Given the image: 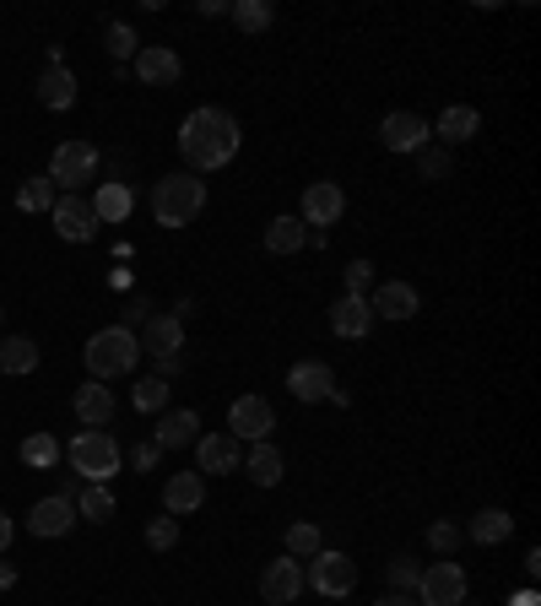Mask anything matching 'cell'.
<instances>
[{
	"label": "cell",
	"mask_w": 541,
	"mask_h": 606,
	"mask_svg": "<svg viewBox=\"0 0 541 606\" xmlns=\"http://www.w3.org/2000/svg\"><path fill=\"white\" fill-rule=\"evenodd\" d=\"M239 141H244L239 120H233L228 109L206 103V109H190L185 125H179V157H185V168L201 179V174H217L222 163L239 157Z\"/></svg>",
	"instance_id": "6da1fadb"
},
{
	"label": "cell",
	"mask_w": 541,
	"mask_h": 606,
	"mask_svg": "<svg viewBox=\"0 0 541 606\" xmlns=\"http://www.w3.org/2000/svg\"><path fill=\"white\" fill-rule=\"evenodd\" d=\"M81 357H87V374L109 385V379L131 374L135 363H141V341H135V331H125V326H103L98 337L81 346Z\"/></svg>",
	"instance_id": "7a4b0ae2"
},
{
	"label": "cell",
	"mask_w": 541,
	"mask_h": 606,
	"mask_svg": "<svg viewBox=\"0 0 541 606\" xmlns=\"http://www.w3.org/2000/svg\"><path fill=\"white\" fill-rule=\"evenodd\" d=\"M66 461H70V476H87L92 487H103L109 476H120V439L114 433H103V428H87V433H76L66 444Z\"/></svg>",
	"instance_id": "3957f363"
},
{
	"label": "cell",
	"mask_w": 541,
	"mask_h": 606,
	"mask_svg": "<svg viewBox=\"0 0 541 606\" xmlns=\"http://www.w3.org/2000/svg\"><path fill=\"white\" fill-rule=\"evenodd\" d=\"M201 211H206V179H196V174H168L152 190V217L163 228H190Z\"/></svg>",
	"instance_id": "277c9868"
},
{
	"label": "cell",
	"mask_w": 541,
	"mask_h": 606,
	"mask_svg": "<svg viewBox=\"0 0 541 606\" xmlns=\"http://www.w3.org/2000/svg\"><path fill=\"white\" fill-rule=\"evenodd\" d=\"M303 585H314L320 596L341 602V596H352V591H357V563H352L346 552H331V547H320V552L303 563Z\"/></svg>",
	"instance_id": "5b68a950"
},
{
	"label": "cell",
	"mask_w": 541,
	"mask_h": 606,
	"mask_svg": "<svg viewBox=\"0 0 541 606\" xmlns=\"http://www.w3.org/2000/svg\"><path fill=\"white\" fill-rule=\"evenodd\" d=\"M92 174H98V146H92V141H60V146H55V157H49V179H55L60 196H76Z\"/></svg>",
	"instance_id": "8992f818"
},
{
	"label": "cell",
	"mask_w": 541,
	"mask_h": 606,
	"mask_svg": "<svg viewBox=\"0 0 541 606\" xmlns=\"http://www.w3.org/2000/svg\"><path fill=\"white\" fill-rule=\"evenodd\" d=\"M466 596H472V585H466L461 563H428L417 580V606H461Z\"/></svg>",
	"instance_id": "52a82bcc"
},
{
	"label": "cell",
	"mask_w": 541,
	"mask_h": 606,
	"mask_svg": "<svg viewBox=\"0 0 541 606\" xmlns=\"http://www.w3.org/2000/svg\"><path fill=\"white\" fill-rule=\"evenodd\" d=\"M228 433L239 439V444H261L276 433V406L266 396H239V401L228 406Z\"/></svg>",
	"instance_id": "ba28073f"
},
{
	"label": "cell",
	"mask_w": 541,
	"mask_h": 606,
	"mask_svg": "<svg viewBox=\"0 0 541 606\" xmlns=\"http://www.w3.org/2000/svg\"><path fill=\"white\" fill-rule=\"evenodd\" d=\"M298 217H303V228H309V233H325V228H336L341 217H346V190H341L336 179H320V185H309V190H303V206H298Z\"/></svg>",
	"instance_id": "9c48e42d"
},
{
	"label": "cell",
	"mask_w": 541,
	"mask_h": 606,
	"mask_svg": "<svg viewBox=\"0 0 541 606\" xmlns=\"http://www.w3.org/2000/svg\"><path fill=\"white\" fill-rule=\"evenodd\" d=\"M287 390H292V401H303V406L331 401L336 396V368L320 363V357H303V363L287 368Z\"/></svg>",
	"instance_id": "30bf717a"
},
{
	"label": "cell",
	"mask_w": 541,
	"mask_h": 606,
	"mask_svg": "<svg viewBox=\"0 0 541 606\" xmlns=\"http://www.w3.org/2000/svg\"><path fill=\"white\" fill-rule=\"evenodd\" d=\"M190 450H196V472L201 476H228L244 466V444L233 433H201Z\"/></svg>",
	"instance_id": "8fae6325"
},
{
	"label": "cell",
	"mask_w": 541,
	"mask_h": 606,
	"mask_svg": "<svg viewBox=\"0 0 541 606\" xmlns=\"http://www.w3.org/2000/svg\"><path fill=\"white\" fill-rule=\"evenodd\" d=\"M303 596V563L298 558H276L261 569V602L266 606H292Z\"/></svg>",
	"instance_id": "7c38bea8"
},
{
	"label": "cell",
	"mask_w": 541,
	"mask_h": 606,
	"mask_svg": "<svg viewBox=\"0 0 541 606\" xmlns=\"http://www.w3.org/2000/svg\"><path fill=\"white\" fill-rule=\"evenodd\" d=\"M428 135H433L428 120L411 114V109H390V114L379 120V146H385V152H422Z\"/></svg>",
	"instance_id": "4fadbf2b"
},
{
	"label": "cell",
	"mask_w": 541,
	"mask_h": 606,
	"mask_svg": "<svg viewBox=\"0 0 541 606\" xmlns=\"http://www.w3.org/2000/svg\"><path fill=\"white\" fill-rule=\"evenodd\" d=\"M49 217H55V233H60L66 244H92V233L103 228L98 211H92V201H81V196H60Z\"/></svg>",
	"instance_id": "5bb4252c"
},
{
	"label": "cell",
	"mask_w": 541,
	"mask_h": 606,
	"mask_svg": "<svg viewBox=\"0 0 541 606\" xmlns=\"http://www.w3.org/2000/svg\"><path fill=\"white\" fill-rule=\"evenodd\" d=\"M131 70L141 87H174V81L185 76V60H179L168 44H141V55L131 60Z\"/></svg>",
	"instance_id": "9a60e30c"
},
{
	"label": "cell",
	"mask_w": 541,
	"mask_h": 606,
	"mask_svg": "<svg viewBox=\"0 0 541 606\" xmlns=\"http://www.w3.org/2000/svg\"><path fill=\"white\" fill-rule=\"evenodd\" d=\"M196 439H201V417H196L190 406L157 411V428H152V444H157V450H190Z\"/></svg>",
	"instance_id": "2e32d148"
},
{
	"label": "cell",
	"mask_w": 541,
	"mask_h": 606,
	"mask_svg": "<svg viewBox=\"0 0 541 606\" xmlns=\"http://www.w3.org/2000/svg\"><path fill=\"white\" fill-rule=\"evenodd\" d=\"M70 526H76V504L60 498V493H49V498H38V504L27 509V531H33V537H44V541L66 537Z\"/></svg>",
	"instance_id": "e0dca14e"
},
{
	"label": "cell",
	"mask_w": 541,
	"mask_h": 606,
	"mask_svg": "<svg viewBox=\"0 0 541 606\" xmlns=\"http://www.w3.org/2000/svg\"><path fill=\"white\" fill-rule=\"evenodd\" d=\"M141 341V352H152V357H179L185 352V320H174V315H146V326L135 331Z\"/></svg>",
	"instance_id": "ac0fdd59"
},
{
	"label": "cell",
	"mask_w": 541,
	"mask_h": 606,
	"mask_svg": "<svg viewBox=\"0 0 541 606\" xmlns=\"http://www.w3.org/2000/svg\"><path fill=\"white\" fill-rule=\"evenodd\" d=\"M206 504V476L201 472H174L163 482V515H196Z\"/></svg>",
	"instance_id": "d6986e66"
},
{
	"label": "cell",
	"mask_w": 541,
	"mask_h": 606,
	"mask_svg": "<svg viewBox=\"0 0 541 606\" xmlns=\"http://www.w3.org/2000/svg\"><path fill=\"white\" fill-rule=\"evenodd\" d=\"M368 309H374L379 320H411V315L422 309V298H417L411 282H379V287L368 293Z\"/></svg>",
	"instance_id": "ffe728a7"
},
{
	"label": "cell",
	"mask_w": 541,
	"mask_h": 606,
	"mask_svg": "<svg viewBox=\"0 0 541 606\" xmlns=\"http://www.w3.org/2000/svg\"><path fill=\"white\" fill-rule=\"evenodd\" d=\"M331 331L346 341H363L374 331V309H368V298H357V293H341L336 304H331Z\"/></svg>",
	"instance_id": "44dd1931"
},
{
	"label": "cell",
	"mask_w": 541,
	"mask_h": 606,
	"mask_svg": "<svg viewBox=\"0 0 541 606\" xmlns=\"http://www.w3.org/2000/svg\"><path fill=\"white\" fill-rule=\"evenodd\" d=\"M70 406H76V422H87V428H103V422L114 417V390H109L103 379H87V385H76Z\"/></svg>",
	"instance_id": "7402d4cb"
},
{
	"label": "cell",
	"mask_w": 541,
	"mask_h": 606,
	"mask_svg": "<svg viewBox=\"0 0 541 606\" xmlns=\"http://www.w3.org/2000/svg\"><path fill=\"white\" fill-rule=\"evenodd\" d=\"M33 92H38V103H44V109L66 114V109H76V70H66V66H44V76L33 81Z\"/></svg>",
	"instance_id": "603a6c76"
},
{
	"label": "cell",
	"mask_w": 541,
	"mask_h": 606,
	"mask_svg": "<svg viewBox=\"0 0 541 606\" xmlns=\"http://www.w3.org/2000/svg\"><path fill=\"white\" fill-rule=\"evenodd\" d=\"M428 131L439 135L444 146H461V141H476V131H482V114H476L472 103H450V109L439 114V125H428Z\"/></svg>",
	"instance_id": "cb8c5ba5"
},
{
	"label": "cell",
	"mask_w": 541,
	"mask_h": 606,
	"mask_svg": "<svg viewBox=\"0 0 541 606\" xmlns=\"http://www.w3.org/2000/svg\"><path fill=\"white\" fill-rule=\"evenodd\" d=\"M266 250L270 255H298V250H309V228H303V217H270V228H266Z\"/></svg>",
	"instance_id": "d4e9b609"
},
{
	"label": "cell",
	"mask_w": 541,
	"mask_h": 606,
	"mask_svg": "<svg viewBox=\"0 0 541 606\" xmlns=\"http://www.w3.org/2000/svg\"><path fill=\"white\" fill-rule=\"evenodd\" d=\"M92 211H98V222H125L135 211V190L125 179H109V185L92 190Z\"/></svg>",
	"instance_id": "484cf974"
},
{
	"label": "cell",
	"mask_w": 541,
	"mask_h": 606,
	"mask_svg": "<svg viewBox=\"0 0 541 606\" xmlns=\"http://www.w3.org/2000/svg\"><path fill=\"white\" fill-rule=\"evenodd\" d=\"M461 531H466L476 547H498V541H509L515 520H509V509H476V515L466 520V526H461Z\"/></svg>",
	"instance_id": "4316f807"
},
{
	"label": "cell",
	"mask_w": 541,
	"mask_h": 606,
	"mask_svg": "<svg viewBox=\"0 0 541 606\" xmlns=\"http://www.w3.org/2000/svg\"><path fill=\"white\" fill-rule=\"evenodd\" d=\"M281 466H287V461H281V450H276L270 439L250 444V455H244V472H250L255 487H276V482H281Z\"/></svg>",
	"instance_id": "83f0119b"
},
{
	"label": "cell",
	"mask_w": 541,
	"mask_h": 606,
	"mask_svg": "<svg viewBox=\"0 0 541 606\" xmlns=\"http://www.w3.org/2000/svg\"><path fill=\"white\" fill-rule=\"evenodd\" d=\"M38 368V341L33 337H5L0 341V374H33Z\"/></svg>",
	"instance_id": "f1b7e54d"
},
{
	"label": "cell",
	"mask_w": 541,
	"mask_h": 606,
	"mask_svg": "<svg viewBox=\"0 0 541 606\" xmlns=\"http://www.w3.org/2000/svg\"><path fill=\"white\" fill-rule=\"evenodd\" d=\"M70 504H76V520H92V526L114 520V493H109V487H92V482H87Z\"/></svg>",
	"instance_id": "f546056e"
},
{
	"label": "cell",
	"mask_w": 541,
	"mask_h": 606,
	"mask_svg": "<svg viewBox=\"0 0 541 606\" xmlns=\"http://www.w3.org/2000/svg\"><path fill=\"white\" fill-rule=\"evenodd\" d=\"M55 461H60V439H55V433H27V439H22V466L49 472Z\"/></svg>",
	"instance_id": "4dcf8cb0"
},
{
	"label": "cell",
	"mask_w": 541,
	"mask_h": 606,
	"mask_svg": "<svg viewBox=\"0 0 541 606\" xmlns=\"http://www.w3.org/2000/svg\"><path fill=\"white\" fill-rule=\"evenodd\" d=\"M228 16H233L244 33H266L270 22H276V5H270V0H233Z\"/></svg>",
	"instance_id": "1f68e13d"
},
{
	"label": "cell",
	"mask_w": 541,
	"mask_h": 606,
	"mask_svg": "<svg viewBox=\"0 0 541 606\" xmlns=\"http://www.w3.org/2000/svg\"><path fill=\"white\" fill-rule=\"evenodd\" d=\"M55 201H60V190H55L49 174H33V179L16 190V206H22V211H55Z\"/></svg>",
	"instance_id": "d6a6232c"
},
{
	"label": "cell",
	"mask_w": 541,
	"mask_h": 606,
	"mask_svg": "<svg viewBox=\"0 0 541 606\" xmlns=\"http://www.w3.org/2000/svg\"><path fill=\"white\" fill-rule=\"evenodd\" d=\"M320 547H325V531L314 520H292L287 526V558H314Z\"/></svg>",
	"instance_id": "836d02e7"
},
{
	"label": "cell",
	"mask_w": 541,
	"mask_h": 606,
	"mask_svg": "<svg viewBox=\"0 0 541 606\" xmlns=\"http://www.w3.org/2000/svg\"><path fill=\"white\" fill-rule=\"evenodd\" d=\"M417 174H422V179H450V146H433V141H428V146L417 152Z\"/></svg>",
	"instance_id": "e575fe53"
},
{
	"label": "cell",
	"mask_w": 541,
	"mask_h": 606,
	"mask_svg": "<svg viewBox=\"0 0 541 606\" xmlns=\"http://www.w3.org/2000/svg\"><path fill=\"white\" fill-rule=\"evenodd\" d=\"M109 55H114L120 66L141 55V38H135V27H131V22H114V27H109Z\"/></svg>",
	"instance_id": "d590c367"
},
{
	"label": "cell",
	"mask_w": 541,
	"mask_h": 606,
	"mask_svg": "<svg viewBox=\"0 0 541 606\" xmlns=\"http://www.w3.org/2000/svg\"><path fill=\"white\" fill-rule=\"evenodd\" d=\"M146 547H152V552H174V547H179V520H174V515H157V520L146 526Z\"/></svg>",
	"instance_id": "8d00e7d4"
},
{
	"label": "cell",
	"mask_w": 541,
	"mask_h": 606,
	"mask_svg": "<svg viewBox=\"0 0 541 606\" xmlns=\"http://www.w3.org/2000/svg\"><path fill=\"white\" fill-rule=\"evenodd\" d=\"M461 541H466V531H461L455 520H433V526H428V547H433L439 558H450Z\"/></svg>",
	"instance_id": "74e56055"
},
{
	"label": "cell",
	"mask_w": 541,
	"mask_h": 606,
	"mask_svg": "<svg viewBox=\"0 0 541 606\" xmlns=\"http://www.w3.org/2000/svg\"><path fill=\"white\" fill-rule=\"evenodd\" d=\"M135 406H141V411H168V379H157V374L141 379V385H135Z\"/></svg>",
	"instance_id": "f35d334b"
},
{
	"label": "cell",
	"mask_w": 541,
	"mask_h": 606,
	"mask_svg": "<svg viewBox=\"0 0 541 606\" xmlns=\"http://www.w3.org/2000/svg\"><path fill=\"white\" fill-rule=\"evenodd\" d=\"M417 580H422V563L401 552V558L390 563V591H411V596H417Z\"/></svg>",
	"instance_id": "ab89813d"
},
{
	"label": "cell",
	"mask_w": 541,
	"mask_h": 606,
	"mask_svg": "<svg viewBox=\"0 0 541 606\" xmlns=\"http://www.w3.org/2000/svg\"><path fill=\"white\" fill-rule=\"evenodd\" d=\"M368 287H374V266H368V261H352V266H346V293L368 298Z\"/></svg>",
	"instance_id": "60d3db41"
},
{
	"label": "cell",
	"mask_w": 541,
	"mask_h": 606,
	"mask_svg": "<svg viewBox=\"0 0 541 606\" xmlns=\"http://www.w3.org/2000/svg\"><path fill=\"white\" fill-rule=\"evenodd\" d=\"M157 455H163V450L146 439V444H135V450H131V466H135V472H157Z\"/></svg>",
	"instance_id": "b9f144b4"
},
{
	"label": "cell",
	"mask_w": 541,
	"mask_h": 606,
	"mask_svg": "<svg viewBox=\"0 0 541 606\" xmlns=\"http://www.w3.org/2000/svg\"><path fill=\"white\" fill-rule=\"evenodd\" d=\"M146 315H152V304H146V298H131V304H125V331H141Z\"/></svg>",
	"instance_id": "7bdbcfd3"
},
{
	"label": "cell",
	"mask_w": 541,
	"mask_h": 606,
	"mask_svg": "<svg viewBox=\"0 0 541 606\" xmlns=\"http://www.w3.org/2000/svg\"><path fill=\"white\" fill-rule=\"evenodd\" d=\"M374 606H417V596H411V591H385Z\"/></svg>",
	"instance_id": "ee69618b"
},
{
	"label": "cell",
	"mask_w": 541,
	"mask_h": 606,
	"mask_svg": "<svg viewBox=\"0 0 541 606\" xmlns=\"http://www.w3.org/2000/svg\"><path fill=\"white\" fill-rule=\"evenodd\" d=\"M5 547H11V515L0 509V552H5Z\"/></svg>",
	"instance_id": "f6af8a7d"
},
{
	"label": "cell",
	"mask_w": 541,
	"mask_h": 606,
	"mask_svg": "<svg viewBox=\"0 0 541 606\" xmlns=\"http://www.w3.org/2000/svg\"><path fill=\"white\" fill-rule=\"evenodd\" d=\"M11 585H16V569H11V563H0V591H11Z\"/></svg>",
	"instance_id": "bcb514c9"
},
{
	"label": "cell",
	"mask_w": 541,
	"mask_h": 606,
	"mask_svg": "<svg viewBox=\"0 0 541 606\" xmlns=\"http://www.w3.org/2000/svg\"><path fill=\"white\" fill-rule=\"evenodd\" d=\"M515 606H537V596H520V602H515Z\"/></svg>",
	"instance_id": "7dc6e473"
},
{
	"label": "cell",
	"mask_w": 541,
	"mask_h": 606,
	"mask_svg": "<svg viewBox=\"0 0 541 606\" xmlns=\"http://www.w3.org/2000/svg\"><path fill=\"white\" fill-rule=\"evenodd\" d=\"M461 606H476V602H472V596H466V602H461Z\"/></svg>",
	"instance_id": "c3c4849f"
}]
</instances>
